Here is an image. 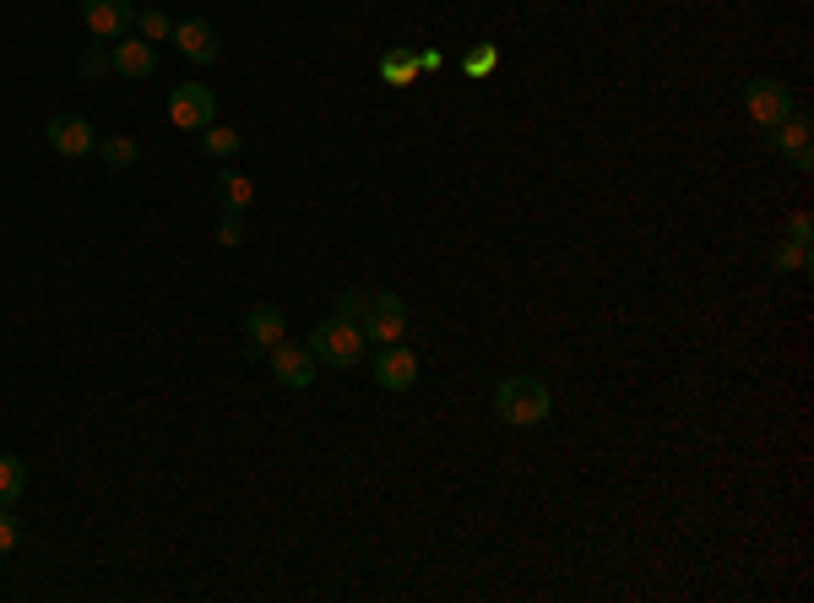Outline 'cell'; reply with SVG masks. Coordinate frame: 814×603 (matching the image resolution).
<instances>
[{
	"instance_id": "e0dca14e",
	"label": "cell",
	"mask_w": 814,
	"mask_h": 603,
	"mask_svg": "<svg viewBox=\"0 0 814 603\" xmlns=\"http://www.w3.org/2000/svg\"><path fill=\"white\" fill-rule=\"evenodd\" d=\"M22 489H28V468H22V457H0V506L22 500Z\"/></svg>"
},
{
	"instance_id": "30bf717a",
	"label": "cell",
	"mask_w": 814,
	"mask_h": 603,
	"mask_svg": "<svg viewBox=\"0 0 814 603\" xmlns=\"http://www.w3.org/2000/svg\"><path fill=\"white\" fill-rule=\"evenodd\" d=\"M175 44H180V55H186L190 66H218V55H223V39H218V28L207 17L175 22Z\"/></svg>"
},
{
	"instance_id": "5b68a950",
	"label": "cell",
	"mask_w": 814,
	"mask_h": 603,
	"mask_svg": "<svg viewBox=\"0 0 814 603\" xmlns=\"http://www.w3.org/2000/svg\"><path fill=\"white\" fill-rule=\"evenodd\" d=\"M266 364H272V375H277V387H288V392H310L315 387V353L305 342H272L266 348Z\"/></svg>"
},
{
	"instance_id": "484cf974",
	"label": "cell",
	"mask_w": 814,
	"mask_h": 603,
	"mask_svg": "<svg viewBox=\"0 0 814 603\" xmlns=\"http://www.w3.org/2000/svg\"><path fill=\"white\" fill-rule=\"evenodd\" d=\"M810 212H793V218H787V240H799V245H810Z\"/></svg>"
},
{
	"instance_id": "ac0fdd59",
	"label": "cell",
	"mask_w": 814,
	"mask_h": 603,
	"mask_svg": "<svg viewBox=\"0 0 814 603\" xmlns=\"http://www.w3.org/2000/svg\"><path fill=\"white\" fill-rule=\"evenodd\" d=\"M201 147H207L212 158H234V152L245 147V136H240V131H229V126H218V120H212V126L201 131Z\"/></svg>"
},
{
	"instance_id": "ffe728a7",
	"label": "cell",
	"mask_w": 814,
	"mask_h": 603,
	"mask_svg": "<svg viewBox=\"0 0 814 603\" xmlns=\"http://www.w3.org/2000/svg\"><path fill=\"white\" fill-rule=\"evenodd\" d=\"M380 76H385V82H397V87H413L419 66H413V55H385V61H380Z\"/></svg>"
},
{
	"instance_id": "44dd1931",
	"label": "cell",
	"mask_w": 814,
	"mask_h": 603,
	"mask_svg": "<svg viewBox=\"0 0 814 603\" xmlns=\"http://www.w3.org/2000/svg\"><path fill=\"white\" fill-rule=\"evenodd\" d=\"M364 310H370V288H342V294H337V316L359 321Z\"/></svg>"
},
{
	"instance_id": "d4e9b609",
	"label": "cell",
	"mask_w": 814,
	"mask_h": 603,
	"mask_svg": "<svg viewBox=\"0 0 814 603\" xmlns=\"http://www.w3.org/2000/svg\"><path fill=\"white\" fill-rule=\"evenodd\" d=\"M17 549V522H11V506H0V554Z\"/></svg>"
},
{
	"instance_id": "ba28073f",
	"label": "cell",
	"mask_w": 814,
	"mask_h": 603,
	"mask_svg": "<svg viewBox=\"0 0 814 603\" xmlns=\"http://www.w3.org/2000/svg\"><path fill=\"white\" fill-rule=\"evenodd\" d=\"M370 370H376L380 392H413V381H419V359H413V348H402V342H385V348H376Z\"/></svg>"
},
{
	"instance_id": "5bb4252c",
	"label": "cell",
	"mask_w": 814,
	"mask_h": 603,
	"mask_svg": "<svg viewBox=\"0 0 814 603\" xmlns=\"http://www.w3.org/2000/svg\"><path fill=\"white\" fill-rule=\"evenodd\" d=\"M218 201L229 207V212H251V201H255V186H251V174H218Z\"/></svg>"
},
{
	"instance_id": "603a6c76",
	"label": "cell",
	"mask_w": 814,
	"mask_h": 603,
	"mask_svg": "<svg viewBox=\"0 0 814 603\" xmlns=\"http://www.w3.org/2000/svg\"><path fill=\"white\" fill-rule=\"evenodd\" d=\"M495 61H500V50H495V44H484L478 55H467V61H462V71H467V76H489Z\"/></svg>"
},
{
	"instance_id": "3957f363",
	"label": "cell",
	"mask_w": 814,
	"mask_h": 603,
	"mask_svg": "<svg viewBox=\"0 0 814 603\" xmlns=\"http://www.w3.org/2000/svg\"><path fill=\"white\" fill-rule=\"evenodd\" d=\"M744 109H750V120L760 131H771V126H782L793 115V87L782 76H750L744 82Z\"/></svg>"
},
{
	"instance_id": "2e32d148",
	"label": "cell",
	"mask_w": 814,
	"mask_h": 603,
	"mask_svg": "<svg viewBox=\"0 0 814 603\" xmlns=\"http://www.w3.org/2000/svg\"><path fill=\"white\" fill-rule=\"evenodd\" d=\"M130 28H136L147 44H163V39H175V22H169V11H152V6H147V11H136V22H130Z\"/></svg>"
},
{
	"instance_id": "6da1fadb",
	"label": "cell",
	"mask_w": 814,
	"mask_h": 603,
	"mask_svg": "<svg viewBox=\"0 0 814 603\" xmlns=\"http://www.w3.org/2000/svg\"><path fill=\"white\" fill-rule=\"evenodd\" d=\"M310 353H315V364L353 370V364H364L370 337H364L359 321H348V316H326V321H315L310 327Z\"/></svg>"
},
{
	"instance_id": "8fae6325",
	"label": "cell",
	"mask_w": 814,
	"mask_h": 603,
	"mask_svg": "<svg viewBox=\"0 0 814 603\" xmlns=\"http://www.w3.org/2000/svg\"><path fill=\"white\" fill-rule=\"evenodd\" d=\"M109 71H120L126 82H147V76L158 71V50H152L141 33H126V39L109 44Z\"/></svg>"
},
{
	"instance_id": "277c9868",
	"label": "cell",
	"mask_w": 814,
	"mask_h": 603,
	"mask_svg": "<svg viewBox=\"0 0 814 603\" xmlns=\"http://www.w3.org/2000/svg\"><path fill=\"white\" fill-rule=\"evenodd\" d=\"M169 120H175L180 131H207V126L218 120L212 87H207V82H175V93H169Z\"/></svg>"
},
{
	"instance_id": "9c48e42d",
	"label": "cell",
	"mask_w": 814,
	"mask_h": 603,
	"mask_svg": "<svg viewBox=\"0 0 814 603\" xmlns=\"http://www.w3.org/2000/svg\"><path fill=\"white\" fill-rule=\"evenodd\" d=\"M82 22H87V33H93V39L115 44V39H126V33H130L136 6H130V0H82Z\"/></svg>"
},
{
	"instance_id": "52a82bcc",
	"label": "cell",
	"mask_w": 814,
	"mask_h": 603,
	"mask_svg": "<svg viewBox=\"0 0 814 603\" xmlns=\"http://www.w3.org/2000/svg\"><path fill=\"white\" fill-rule=\"evenodd\" d=\"M810 136H814L810 131V115H804V109H793L782 126H771V131H765V147H771V152H782V158H787L799 174H810V169H814Z\"/></svg>"
},
{
	"instance_id": "d6986e66",
	"label": "cell",
	"mask_w": 814,
	"mask_h": 603,
	"mask_svg": "<svg viewBox=\"0 0 814 603\" xmlns=\"http://www.w3.org/2000/svg\"><path fill=\"white\" fill-rule=\"evenodd\" d=\"M771 267L776 272H810V245H799V240H776V251H771Z\"/></svg>"
},
{
	"instance_id": "4316f807",
	"label": "cell",
	"mask_w": 814,
	"mask_h": 603,
	"mask_svg": "<svg viewBox=\"0 0 814 603\" xmlns=\"http://www.w3.org/2000/svg\"><path fill=\"white\" fill-rule=\"evenodd\" d=\"M413 66H424V71H440V50H424V55H413Z\"/></svg>"
},
{
	"instance_id": "cb8c5ba5",
	"label": "cell",
	"mask_w": 814,
	"mask_h": 603,
	"mask_svg": "<svg viewBox=\"0 0 814 603\" xmlns=\"http://www.w3.org/2000/svg\"><path fill=\"white\" fill-rule=\"evenodd\" d=\"M240 240H245V212H229L218 223V245H240Z\"/></svg>"
},
{
	"instance_id": "4fadbf2b",
	"label": "cell",
	"mask_w": 814,
	"mask_h": 603,
	"mask_svg": "<svg viewBox=\"0 0 814 603\" xmlns=\"http://www.w3.org/2000/svg\"><path fill=\"white\" fill-rule=\"evenodd\" d=\"M283 310L277 305H255L251 316H245V337H251V353L261 359V348H272V342H283Z\"/></svg>"
},
{
	"instance_id": "9a60e30c",
	"label": "cell",
	"mask_w": 814,
	"mask_h": 603,
	"mask_svg": "<svg viewBox=\"0 0 814 603\" xmlns=\"http://www.w3.org/2000/svg\"><path fill=\"white\" fill-rule=\"evenodd\" d=\"M109 169H130V163H141V147L130 141V136H98V147H93Z\"/></svg>"
},
{
	"instance_id": "7a4b0ae2",
	"label": "cell",
	"mask_w": 814,
	"mask_h": 603,
	"mask_svg": "<svg viewBox=\"0 0 814 603\" xmlns=\"http://www.w3.org/2000/svg\"><path fill=\"white\" fill-rule=\"evenodd\" d=\"M495 413H500L510 430H532V424H543L554 413V398L532 375H505L500 387H495Z\"/></svg>"
},
{
	"instance_id": "7402d4cb",
	"label": "cell",
	"mask_w": 814,
	"mask_h": 603,
	"mask_svg": "<svg viewBox=\"0 0 814 603\" xmlns=\"http://www.w3.org/2000/svg\"><path fill=\"white\" fill-rule=\"evenodd\" d=\"M104 71H109V44H104V50H87V55L76 61V76H82V82H98Z\"/></svg>"
},
{
	"instance_id": "8992f818",
	"label": "cell",
	"mask_w": 814,
	"mask_h": 603,
	"mask_svg": "<svg viewBox=\"0 0 814 603\" xmlns=\"http://www.w3.org/2000/svg\"><path fill=\"white\" fill-rule=\"evenodd\" d=\"M359 327L370 337V348L402 342V337H408V305H402L397 294H370V310L359 316Z\"/></svg>"
},
{
	"instance_id": "7c38bea8",
	"label": "cell",
	"mask_w": 814,
	"mask_h": 603,
	"mask_svg": "<svg viewBox=\"0 0 814 603\" xmlns=\"http://www.w3.org/2000/svg\"><path fill=\"white\" fill-rule=\"evenodd\" d=\"M44 136H50V147H55L61 158H87V152L98 147V131H93L82 115H55V120L44 126Z\"/></svg>"
}]
</instances>
